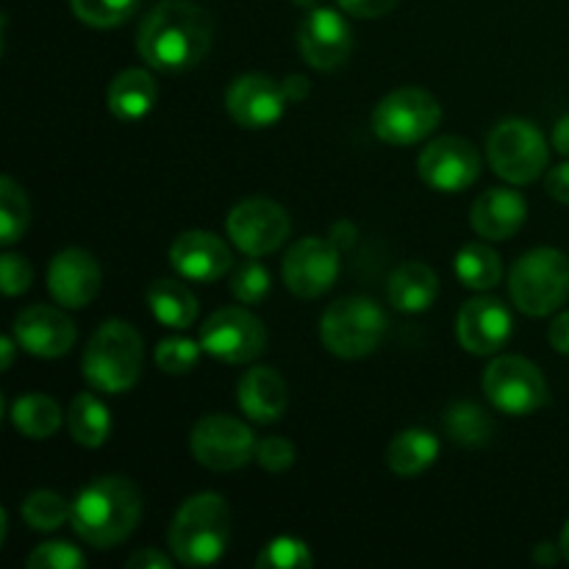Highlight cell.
Here are the masks:
<instances>
[{"instance_id":"obj_29","label":"cell","mask_w":569,"mask_h":569,"mask_svg":"<svg viewBox=\"0 0 569 569\" xmlns=\"http://www.w3.org/2000/svg\"><path fill=\"white\" fill-rule=\"evenodd\" d=\"M456 276L467 289L487 292V289L498 287L503 278V261H500L498 250L489 248V242H470L456 256Z\"/></svg>"},{"instance_id":"obj_39","label":"cell","mask_w":569,"mask_h":569,"mask_svg":"<svg viewBox=\"0 0 569 569\" xmlns=\"http://www.w3.org/2000/svg\"><path fill=\"white\" fill-rule=\"evenodd\" d=\"M256 465L267 472H283L295 465V445L283 437H267L256 445Z\"/></svg>"},{"instance_id":"obj_13","label":"cell","mask_w":569,"mask_h":569,"mask_svg":"<svg viewBox=\"0 0 569 569\" xmlns=\"http://www.w3.org/2000/svg\"><path fill=\"white\" fill-rule=\"evenodd\" d=\"M283 287L300 300H315L326 295L337 283L339 276V248L333 239L306 237L289 248L281 264Z\"/></svg>"},{"instance_id":"obj_37","label":"cell","mask_w":569,"mask_h":569,"mask_svg":"<svg viewBox=\"0 0 569 569\" xmlns=\"http://www.w3.org/2000/svg\"><path fill=\"white\" fill-rule=\"evenodd\" d=\"M28 569H83L87 556L70 542H44L26 559Z\"/></svg>"},{"instance_id":"obj_3","label":"cell","mask_w":569,"mask_h":569,"mask_svg":"<svg viewBox=\"0 0 569 569\" xmlns=\"http://www.w3.org/2000/svg\"><path fill=\"white\" fill-rule=\"evenodd\" d=\"M170 550L183 567H211L226 556L231 539V509L214 492L192 495L170 522Z\"/></svg>"},{"instance_id":"obj_41","label":"cell","mask_w":569,"mask_h":569,"mask_svg":"<svg viewBox=\"0 0 569 569\" xmlns=\"http://www.w3.org/2000/svg\"><path fill=\"white\" fill-rule=\"evenodd\" d=\"M545 187H548L550 198H556L559 203L569 206V161L548 172V178H545Z\"/></svg>"},{"instance_id":"obj_11","label":"cell","mask_w":569,"mask_h":569,"mask_svg":"<svg viewBox=\"0 0 569 569\" xmlns=\"http://www.w3.org/2000/svg\"><path fill=\"white\" fill-rule=\"evenodd\" d=\"M256 433L231 415H209L194 422L189 448L198 465L231 472L256 459Z\"/></svg>"},{"instance_id":"obj_23","label":"cell","mask_w":569,"mask_h":569,"mask_svg":"<svg viewBox=\"0 0 569 569\" xmlns=\"http://www.w3.org/2000/svg\"><path fill=\"white\" fill-rule=\"evenodd\" d=\"M389 303L403 315H420L428 311L439 298V278L422 261H403L398 270L389 276Z\"/></svg>"},{"instance_id":"obj_47","label":"cell","mask_w":569,"mask_h":569,"mask_svg":"<svg viewBox=\"0 0 569 569\" xmlns=\"http://www.w3.org/2000/svg\"><path fill=\"white\" fill-rule=\"evenodd\" d=\"M14 345H17L14 337H3V339H0V353H3V370H11V365H14Z\"/></svg>"},{"instance_id":"obj_1","label":"cell","mask_w":569,"mask_h":569,"mask_svg":"<svg viewBox=\"0 0 569 569\" xmlns=\"http://www.w3.org/2000/svg\"><path fill=\"white\" fill-rule=\"evenodd\" d=\"M214 39V22L192 0H161L142 20L137 50L144 64L161 72H183L206 59Z\"/></svg>"},{"instance_id":"obj_21","label":"cell","mask_w":569,"mask_h":569,"mask_svg":"<svg viewBox=\"0 0 569 569\" xmlns=\"http://www.w3.org/2000/svg\"><path fill=\"white\" fill-rule=\"evenodd\" d=\"M526 214L528 203L520 192L495 187L478 194L470 211V222L481 239H487V242H503V239L515 237L520 231L522 222H526Z\"/></svg>"},{"instance_id":"obj_36","label":"cell","mask_w":569,"mask_h":569,"mask_svg":"<svg viewBox=\"0 0 569 569\" xmlns=\"http://www.w3.org/2000/svg\"><path fill=\"white\" fill-rule=\"evenodd\" d=\"M200 342L187 337H170L161 339L159 348H156V365L167 376H187L194 370L200 359Z\"/></svg>"},{"instance_id":"obj_48","label":"cell","mask_w":569,"mask_h":569,"mask_svg":"<svg viewBox=\"0 0 569 569\" xmlns=\"http://www.w3.org/2000/svg\"><path fill=\"white\" fill-rule=\"evenodd\" d=\"M559 548H561V556L569 561V522L565 526V531H561V539H559Z\"/></svg>"},{"instance_id":"obj_44","label":"cell","mask_w":569,"mask_h":569,"mask_svg":"<svg viewBox=\"0 0 569 569\" xmlns=\"http://www.w3.org/2000/svg\"><path fill=\"white\" fill-rule=\"evenodd\" d=\"M283 92H287L289 103H300V100H306V94L311 92L309 78H306V76L283 78Z\"/></svg>"},{"instance_id":"obj_33","label":"cell","mask_w":569,"mask_h":569,"mask_svg":"<svg viewBox=\"0 0 569 569\" xmlns=\"http://www.w3.org/2000/svg\"><path fill=\"white\" fill-rule=\"evenodd\" d=\"M72 14L92 28H117L137 11L139 0H70Z\"/></svg>"},{"instance_id":"obj_22","label":"cell","mask_w":569,"mask_h":569,"mask_svg":"<svg viewBox=\"0 0 569 569\" xmlns=\"http://www.w3.org/2000/svg\"><path fill=\"white\" fill-rule=\"evenodd\" d=\"M237 403L248 420L270 426L283 417L289 406V389L272 367H253L239 378Z\"/></svg>"},{"instance_id":"obj_35","label":"cell","mask_w":569,"mask_h":569,"mask_svg":"<svg viewBox=\"0 0 569 569\" xmlns=\"http://www.w3.org/2000/svg\"><path fill=\"white\" fill-rule=\"evenodd\" d=\"M315 565L309 545L295 537H278L270 545H264L256 559L259 569H309Z\"/></svg>"},{"instance_id":"obj_42","label":"cell","mask_w":569,"mask_h":569,"mask_svg":"<svg viewBox=\"0 0 569 569\" xmlns=\"http://www.w3.org/2000/svg\"><path fill=\"white\" fill-rule=\"evenodd\" d=\"M128 569H170L172 567V559L170 556L159 553V550L153 548H142L139 553H133L131 559L126 561Z\"/></svg>"},{"instance_id":"obj_17","label":"cell","mask_w":569,"mask_h":569,"mask_svg":"<svg viewBox=\"0 0 569 569\" xmlns=\"http://www.w3.org/2000/svg\"><path fill=\"white\" fill-rule=\"evenodd\" d=\"M515 333V320L503 300L472 298L461 306L456 320L459 345L472 356H495L509 345Z\"/></svg>"},{"instance_id":"obj_5","label":"cell","mask_w":569,"mask_h":569,"mask_svg":"<svg viewBox=\"0 0 569 569\" xmlns=\"http://www.w3.org/2000/svg\"><path fill=\"white\" fill-rule=\"evenodd\" d=\"M509 295L522 315H553L569 298V259L553 248L528 250L511 267Z\"/></svg>"},{"instance_id":"obj_27","label":"cell","mask_w":569,"mask_h":569,"mask_svg":"<svg viewBox=\"0 0 569 569\" xmlns=\"http://www.w3.org/2000/svg\"><path fill=\"white\" fill-rule=\"evenodd\" d=\"M67 428H70V437L78 445L100 448L111 433V415L103 400L89 392H81L72 400L70 411H67Z\"/></svg>"},{"instance_id":"obj_7","label":"cell","mask_w":569,"mask_h":569,"mask_svg":"<svg viewBox=\"0 0 569 569\" xmlns=\"http://www.w3.org/2000/svg\"><path fill=\"white\" fill-rule=\"evenodd\" d=\"M487 156L492 170L515 187L537 181L548 170L550 150L533 122L509 117L500 120L487 137Z\"/></svg>"},{"instance_id":"obj_19","label":"cell","mask_w":569,"mask_h":569,"mask_svg":"<svg viewBox=\"0 0 569 569\" xmlns=\"http://www.w3.org/2000/svg\"><path fill=\"white\" fill-rule=\"evenodd\" d=\"M100 267L92 253L81 248H67L50 259L48 289L53 300L64 309H83L100 292Z\"/></svg>"},{"instance_id":"obj_24","label":"cell","mask_w":569,"mask_h":569,"mask_svg":"<svg viewBox=\"0 0 569 569\" xmlns=\"http://www.w3.org/2000/svg\"><path fill=\"white\" fill-rule=\"evenodd\" d=\"M156 98H159V87H156L153 76L139 67L122 70L106 89V106L122 122L142 120L156 106Z\"/></svg>"},{"instance_id":"obj_15","label":"cell","mask_w":569,"mask_h":569,"mask_svg":"<svg viewBox=\"0 0 569 569\" xmlns=\"http://www.w3.org/2000/svg\"><path fill=\"white\" fill-rule=\"evenodd\" d=\"M287 92L283 83L264 72H244L233 78L226 92V109L237 126L259 131V128L276 126L287 111Z\"/></svg>"},{"instance_id":"obj_26","label":"cell","mask_w":569,"mask_h":569,"mask_svg":"<svg viewBox=\"0 0 569 569\" xmlns=\"http://www.w3.org/2000/svg\"><path fill=\"white\" fill-rule=\"evenodd\" d=\"M439 459V439L422 428L400 431L387 448V465L395 476L417 478Z\"/></svg>"},{"instance_id":"obj_12","label":"cell","mask_w":569,"mask_h":569,"mask_svg":"<svg viewBox=\"0 0 569 569\" xmlns=\"http://www.w3.org/2000/svg\"><path fill=\"white\" fill-rule=\"evenodd\" d=\"M228 237L242 250L244 256H267L276 253L289 239L292 222L283 206L270 198H248L237 203L228 214Z\"/></svg>"},{"instance_id":"obj_43","label":"cell","mask_w":569,"mask_h":569,"mask_svg":"<svg viewBox=\"0 0 569 569\" xmlns=\"http://www.w3.org/2000/svg\"><path fill=\"white\" fill-rule=\"evenodd\" d=\"M548 339H550V345H553L556 353L569 356V311L556 317L553 326H550V331H548Z\"/></svg>"},{"instance_id":"obj_25","label":"cell","mask_w":569,"mask_h":569,"mask_svg":"<svg viewBox=\"0 0 569 569\" xmlns=\"http://www.w3.org/2000/svg\"><path fill=\"white\" fill-rule=\"evenodd\" d=\"M148 306L150 315L172 331H187L198 320V298L187 283L176 281V278H159L150 283Z\"/></svg>"},{"instance_id":"obj_16","label":"cell","mask_w":569,"mask_h":569,"mask_svg":"<svg viewBox=\"0 0 569 569\" xmlns=\"http://www.w3.org/2000/svg\"><path fill=\"white\" fill-rule=\"evenodd\" d=\"M298 48L306 64L320 72H333L353 53V33L348 20L333 9H309L298 28Z\"/></svg>"},{"instance_id":"obj_45","label":"cell","mask_w":569,"mask_h":569,"mask_svg":"<svg viewBox=\"0 0 569 569\" xmlns=\"http://www.w3.org/2000/svg\"><path fill=\"white\" fill-rule=\"evenodd\" d=\"M553 148L569 159V114L561 117L553 128Z\"/></svg>"},{"instance_id":"obj_4","label":"cell","mask_w":569,"mask_h":569,"mask_svg":"<svg viewBox=\"0 0 569 569\" xmlns=\"http://www.w3.org/2000/svg\"><path fill=\"white\" fill-rule=\"evenodd\" d=\"M142 337L126 320H106L83 350V378L92 389L122 395L142 376Z\"/></svg>"},{"instance_id":"obj_49","label":"cell","mask_w":569,"mask_h":569,"mask_svg":"<svg viewBox=\"0 0 569 569\" xmlns=\"http://www.w3.org/2000/svg\"><path fill=\"white\" fill-rule=\"evenodd\" d=\"M295 6H300V9H317V3H320V0H292Z\"/></svg>"},{"instance_id":"obj_46","label":"cell","mask_w":569,"mask_h":569,"mask_svg":"<svg viewBox=\"0 0 569 569\" xmlns=\"http://www.w3.org/2000/svg\"><path fill=\"white\" fill-rule=\"evenodd\" d=\"M559 553H561V548L556 550V545L542 542L539 548H533V561H537V565L550 567V565H556V561H559Z\"/></svg>"},{"instance_id":"obj_31","label":"cell","mask_w":569,"mask_h":569,"mask_svg":"<svg viewBox=\"0 0 569 569\" xmlns=\"http://www.w3.org/2000/svg\"><path fill=\"white\" fill-rule=\"evenodd\" d=\"M28 220H31V209H28L26 192L14 178L3 176L0 178V242L6 248L14 244L26 233Z\"/></svg>"},{"instance_id":"obj_8","label":"cell","mask_w":569,"mask_h":569,"mask_svg":"<svg viewBox=\"0 0 569 569\" xmlns=\"http://www.w3.org/2000/svg\"><path fill=\"white\" fill-rule=\"evenodd\" d=\"M372 131L381 142L406 148L431 137L442 122V106L420 87H403L389 92L372 109Z\"/></svg>"},{"instance_id":"obj_32","label":"cell","mask_w":569,"mask_h":569,"mask_svg":"<svg viewBox=\"0 0 569 569\" xmlns=\"http://www.w3.org/2000/svg\"><path fill=\"white\" fill-rule=\"evenodd\" d=\"M70 511L72 503H67L59 492L39 489V492L28 495L20 515L31 531H59L64 522H70Z\"/></svg>"},{"instance_id":"obj_2","label":"cell","mask_w":569,"mask_h":569,"mask_svg":"<svg viewBox=\"0 0 569 569\" xmlns=\"http://www.w3.org/2000/svg\"><path fill=\"white\" fill-rule=\"evenodd\" d=\"M142 520V495L122 476L94 478L72 500L70 526L89 548L109 550L126 542Z\"/></svg>"},{"instance_id":"obj_40","label":"cell","mask_w":569,"mask_h":569,"mask_svg":"<svg viewBox=\"0 0 569 569\" xmlns=\"http://www.w3.org/2000/svg\"><path fill=\"white\" fill-rule=\"evenodd\" d=\"M339 9L348 11L350 17L359 20H376V17L389 14L398 6V0H337Z\"/></svg>"},{"instance_id":"obj_34","label":"cell","mask_w":569,"mask_h":569,"mask_svg":"<svg viewBox=\"0 0 569 569\" xmlns=\"http://www.w3.org/2000/svg\"><path fill=\"white\" fill-rule=\"evenodd\" d=\"M270 270H267L261 261H256V256H250L248 261L233 267L231 276V295L244 306H259L261 300L270 295Z\"/></svg>"},{"instance_id":"obj_14","label":"cell","mask_w":569,"mask_h":569,"mask_svg":"<svg viewBox=\"0 0 569 569\" xmlns=\"http://www.w3.org/2000/svg\"><path fill=\"white\" fill-rule=\"evenodd\" d=\"M417 172L422 183L437 192H465L481 176V156L476 144L465 137H439L422 148L417 159Z\"/></svg>"},{"instance_id":"obj_18","label":"cell","mask_w":569,"mask_h":569,"mask_svg":"<svg viewBox=\"0 0 569 569\" xmlns=\"http://www.w3.org/2000/svg\"><path fill=\"white\" fill-rule=\"evenodd\" d=\"M76 337V322L53 306H28L14 320L17 345L37 359H59L70 353Z\"/></svg>"},{"instance_id":"obj_10","label":"cell","mask_w":569,"mask_h":569,"mask_svg":"<svg viewBox=\"0 0 569 569\" xmlns=\"http://www.w3.org/2000/svg\"><path fill=\"white\" fill-rule=\"evenodd\" d=\"M267 345V328L242 306H226L200 326V348L222 365H248Z\"/></svg>"},{"instance_id":"obj_6","label":"cell","mask_w":569,"mask_h":569,"mask_svg":"<svg viewBox=\"0 0 569 569\" xmlns=\"http://www.w3.org/2000/svg\"><path fill=\"white\" fill-rule=\"evenodd\" d=\"M387 331V315L372 298L356 295L342 298L326 309L320 320V339L328 353L339 359H365L381 345Z\"/></svg>"},{"instance_id":"obj_30","label":"cell","mask_w":569,"mask_h":569,"mask_svg":"<svg viewBox=\"0 0 569 569\" xmlns=\"http://www.w3.org/2000/svg\"><path fill=\"white\" fill-rule=\"evenodd\" d=\"M445 431H448L450 442L461 445V448H481L492 439L495 422L487 409L470 403V400H461V403L450 406L445 415Z\"/></svg>"},{"instance_id":"obj_9","label":"cell","mask_w":569,"mask_h":569,"mask_svg":"<svg viewBox=\"0 0 569 569\" xmlns=\"http://www.w3.org/2000/svg\"><path fill=\"white\" fill-rule=\"evenodd\" d=\"M483 395L498 411L526 417L548 403V381L533 361L522 356H498L483 370Z\"/></svg>"},{"instance_id":"obj_28","label":"cell","mask_w":569,"mask_h":569,"mask_svg":"<svg viewBox=\"0 0 569 569\" xmlns=\"http://www.w3.org/2000/svg\"><path fill=\"white\" fill-rule=\"evenodd\" d=\"M9 417L28 439H50L61 428V406L48 395H22L14 400Z\"/></svg>"},{"instance_id":"obj_20","label":"cell","mask_w":569,"mask_h":569,"mask_svg":"<svg viewBox=\"0 0 569 569\" xmlns=\"http://www.w3.org/2000/svg\"><path fill=\"white\" fill-rule=\"evenodd\" d=\"M170 264L187 281L214 283L233 267L231 248L211 231H183L170 244Z\"/></svg>"},{"instance_id":"obj_38","label":"cell","mask_w":569,"mask_h":569,"mask_svg":"<svg viewBox=\"0 0 569 569\" xmlns=\"http://www.w3.org/2000/svg\"><path fill=\"white\" fill-rule=\"evenodd\" d=\"M33 281V267L28 264L26 256L20 253H3L0 256V287L9 298L26 292Z\"/></svg>"}]
</instances>
